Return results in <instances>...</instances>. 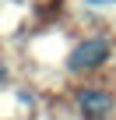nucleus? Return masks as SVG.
I'll use <instances>...</instances> for the list:
<instances>
[{"label": "nucleus", "mask_w": 116, "mask_h": 120, "mask_svg": "<svg viewBox=\"0 0 116 120\" xmlns=\"http://www.w3.org/2000/svg\"><path fill=\"white\" fill-rule=\"evenodd\" d=\"M105 56H109V42H105V39H84L81 46L70 49L67 67H70V71H91V67L105 64Z\"/></svg>", "instance_id": "obj_1"}, {"label": "nucleus", "mask_w": 116, "mask_h": 120, "mask_svg": "<svg viewBox=\"0 0 116 120\" xmlns=\"http://www.w3.org/2000/svg\"><path fill=\"white\" fill-rule=\"evenodd\" d=\"M77 106H81V113H84L88 120H102V116L112 109V95H105V92H98V88H81V92H77Z\"/></svg>", "instance_id": "obj_2"}, {"label": "nucleus", "mask_w": 116, "mask_h": 120, "mask_svg": "<svg viewBox=\"0 0 116 120\" xmlns=\"http://www.w3.org/2000/svg\"><path fill=\"white\" fill-rule=\"evenodd\" d=\"M88 4H116V0H88Z\"/></svg>", "instance_id": "obj_3"}]
</instances>
